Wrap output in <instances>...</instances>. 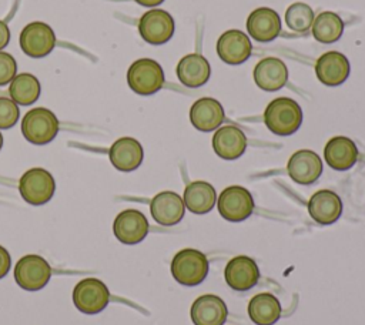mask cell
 Listing matches in <instances>:
<instances>
[{"instance_id": "1", "label": "cell", "mask_w": 365, "mask_h": 325, "mask_svg": "<svg viewBox=\"0 0 365 325\" xmlns=\"http://www.w3.org/2000/svg\"><path fill=\"white\" fill-rule=\"evenodd\" d=\"M267 128L277 135H291L302 124V108L288 97L274 98L264 111Z\"/></svg>"}, {"instance_id": "2", "label": "cell", "mask_w": 365, "mask_h": 325, "mask_svg": "<svg viewBox=\"0 0 365 325\" xmlns=\"http://www.w3.org/2000/svg\"><path fill=\"white\" fill-rule=\"evenodd\" d=\"M207 257L195 248H184L178 251L171 261V274L174 279L187 287L201 284L208 274Z\"/></svg>"}, {"instance_id": "3", "label": "cell", "mask_w": 365, "mask_h": 325, "mask_svg": "<svg viewBox=\"0 0 365 325\" xmlns=\"http://www.w3.org/2000/svg\"><path fill=\"white\" fill-rule=\"evenodd\" d=\"M24 138L36 145H43L54 140L58 133V120L53 111L44 107L29 110L21 121Z\"/></svg>"}, {"instance_id": "4", "label": "cell", "mask_w": 365, "mask_h": 325, "mask_svg": "<svg viewBox=\"0 0 365 325\" xmlns=\"http://www.w3.org/2000/svg\"><path fill=\"white\" fill-rule=\"evenodd\" d=\"M163 67L153 58H140L134 61L127 71L130 88L141 96H150L164 86Z\"/></svg>"}, {"instance_id": "5", "label": "cell", "mask_w": 365, "mask_h": 325, "mask_svg": "<svg viewBox=\"0 0 365 325\" xmlns=\"http://www.w3.org/2000/svg\"><path fill=\"white\" fill-rule=\"evenodd\" d=\"M19 190L26 202L31 205H43L54 195L56 181L47 170L30 168L21 175Z\"/></svg>"}, {"instance_id": "6", "label": "cell", "mask_w": 365, "mask_h": 325, "mask_svg": "<svg viewBox=\"0 0 365 325\" xmlns=\"http://www.w3.org/2000/svg\"><path fill=\"white\" fill-rule=\"evenodd\" d=\"M220 215L231 222L247 220L254 211V198L251 192L241 185H230L220 194L217 200Z\"/></svg>"}, {"instance_id": "7", "label": "cell", "mask_w": 365, "mask_h": 325, "mask_svg": "<svg viewBox=\"0 0 365 325\" xmlns=\"http://www.w3.org/2000/svg\"><path fill=\"white\" fill-rule=\"evenodd\" d=\"M51 277L48 262L34 254L24 255L14 267V279L26 291H38L46 287Z\"/></svg>"}, {"instance_id": "8", "label": "cell", "mask_w": 365, "mask_h": 325, "mask_svg": "<svg viewBox=\"0 0 365 325\" xmlns=\"http://www.w3.org/2000/svg\"><path fill=\"white\" fill-rule=\"evenodd\" d=\"M110 301V292L106 284L96 278L81 279L73 291V302L83 314H98Z\"/></svg>"}, {"instance_id": "9", "label": "cell", "mask_w": 365, "mask_h": 325, "mask_svg": "<svg viewBox=\"0 0 365 325\" xmlns=\"http://www.w3.org/2000/svg\"><path fill=\"white\" fill-rule=\"evenodd\" d=\"M54 46L56 34L53 29L43 21H31L20 33V47L29 57H46L53 51Z\"/></svg>"}, {"instance_id": "10", "label": "cell", "mask_w": 365, "mask_h": 325, "mask_svg": "<svg viewBox=\"0 0 365 325\" xmlns=\"http://www.w3.org/2000/svg\"><path fill=\"white\" fill-rule=\"evenodd\" d=\"M175 30L174 19L171 14L161 9L145 11L138 21V31L144 41L153 46L167 43Z\"/></svg>"}, {"instance_id": "11", "label": "cell", "mask_w": 365, "mask_h": 325, "mask_svg": "<svg viewBox=\"0 0 365 325\" xmlns=\"http://www.w3.org/2000/svg\"><path fill=\"white\" fill-rule=\"evenodd\" d=\"M148 221L141 211L124 210L121 211L114 222L113 232L115 238L125 245H135L141 242L148 234Z\"/></svg>"}, {"instance_id": "12", "label": "cell", "mask_w": 365, "mask_h": 325, "mask_svg": "<svg viewBox=\"0 0 365 325\" xmlns=\"http://www.w3.org/2000/svg\"><path fill=\"white\" fill-rule=\"evenodd\" d=\"M224 278L227 285L234 291H248L257 285L259 279V268L252 258L237 255L225 265Z\"/></svg>"}, {"instance_id": "13", "label": "cell", "mask_w": 365, "mask_h": 325, "mask_svg": "<svg viewBox=\"0 0 365 325\" xmlns=\"http://www.w3.org/2000/svg\"><path fill=\"white\" fill-rule=\"evenodd\" d=\"M252 51V44L245 33L241 30H227L217 41L218 57L231 66L244 63Z\"/></svg>"}, {"instance_id": "14", "label": "cell", "mask_w": 365, "mask_h": 325, "mask_svg": "<svg viewBox=\"0 0 365 325\" xmlns=\"http://www.w3.org/2000/svg\"><path fill=\"white\" fill-rule=\"evenodd\" d=\"M287 170L295 182L309 185L322 174V160L315 151L298 150L289 157Z\"/></svg>"}, {"instance_id": "15", "label": "cell", "mask_w": 365, "mask_h": 325, "mask_svg": "<svg viewBox=\"0 0 365 325\" xmlns=\"http://www.w3.org/2000/svg\"><path fill=\"white\" fill-rule=\"evenodd\" d=\"M150 211L155 222L164 227H171L182 220L185 205L177 192L161 191L151 200Z\"/></svg>"}, {"instance_id": "16", "label": "cell", "mask_w": 365, "mask_h": 325, "mask_svg": "<svg viewBox=\"0 0 365 325\" xmlns=\"http://www.w3.org/2000/svg\"><path fill=\"white\" fill-rule=\"evenodd\" d=\"M190 315L194 325H222L227 321L228 309L222 298L205 294L192 302Z\"/></svg>"}, {"instance_id": "17", "label": "cell", "mask_w": 365, "mask_h": 325, "mask_svg": "<svg viewBox=\"0 0 365 325\" xmlns=\"http://www.w3.org/2000/svg\"><path fill=\"white\" fill-rule=\"evenodd\" d=\"M349 61L339 51H327L315 63L317 78L329 87L342 84L349 76Z\"/></svg>"}, {"instance_id": "18", "label": "cell", "mask_w": 365, "mask_h": 325, "mask_svg": "<svg viewBox=\"0 0 365 325\" xmlns=\"http://www.w3.org/2000/svg\"><path fill=\"white\" fill-rule=\"evenodd\" d=\"M247 31L259 43L272 41L281 31L279 14L269 7L252 10L247 19Z\"/></svg>"}, {"instance_id": "19", "label": "cell", "mask_w": 365, "mask_h": 325, "mask_svg": "<svg viewBox=\"0 0 365 325\" xmlns=\"http://www.w3.org/2000/svg\"><path fill=\"white\" fill-rule=\"evenodd\" d=\"M308 212L315 222L329 225L336 222L341 217L342 201L336 192L331 190H319L309 198Z\"/></svg>"}, {"instance_id": "20", "label": "cell", "mask_w": 365, "mask_h": 325, "mask_svg": "<svg viewBox=\"0 0 365 325\" xmlns=\"http://www.w3.org/2000/svg\"><path fill=\"white\" fill-rule=\"evenodd\" d=\"M224 108L220 101L211 97H202L197 100L190 108L191 124L204 133L218 128L224 121Z\"/></svg>"}, {"instance_id": "21", "label": "cell", "mask_w": 365, "mask_h": 325, "mask_svg": "<svg viewBox=\"0 0 365 325\" xmlns=\"http://www.w3.org/2000/svg\"><path fill=\"white\" fill-rule=\"evenodd\" d=\"M287 80L288 68L277 57L262 58L254 67V81L264 91H277L285 86Z\"/></svg>"}, {"instance_id": "22", "label": "cell", "mask_w": 365, "mask_h": 325, "mask_svg": "<svg viewBox=\"0 0 365 325\" xmlns=\"http://www.w3.org/2000/svg\"><path fill=\"white\" fill-rule=\"evenodd\" d=\"M212 148L215 154L224 160H237L245 153L247 137L241 128L235 125H224L215 131L212 137Z\"/></svg>"}, {"instance_id": "23", "label": "cell", "mask_w": 365, "mask_h": 325, "mask_svg": "<svg viewBox=\"0 0 365 325\" xmlns=\"http://www.w3.org/2000/svg\"><path fill=\"white\" fill-rule=\"evenodd\" d=\"M111 164L120 171H133L138 168L144 158L141 144L131 137H121L113 143L108 151Z\"/></svg>"}, {"instance_id": "24", "label": "cell", "mask_w": 365, "mask_h": 325, "mask_svg": "<svg viewBox=\"0 0 365 325\" xmlns=\"http://www.w3.org/2000/svg\"><path fill=\"white\" fill-rule=\"evenodd\" d=\"M324 158L331 168L336 171H345L356 162L358 148L351 138L345 135H336L325 144Z\"/></svg>"}, {"instance_id": "25", "label": "cell", "mask_w": 365, "mask_h": 325, "mask_svg": "<svg viewBox=\"0 0 365 325\" xmlns=\"http://www.w3.org/2000/svg\"><path fill=\"white\" fill-rule=\"evenodd\" d=\"M178 80L190 87L195 88L205 84L211 76V67L208 60L201 54H187L177 64Z\"/></svg>"}, {"instance_id": "26", "label": "cell", "mask_w": 365, "mask_h": 325, "mask_svg": "<svg viewBox=\"0 0 365 325\" xmlns=\"http://www.w3.org/2000/svg\"><path fill=\"white\" fill-rule=\"evenodd\" d=\"M182 201L188 211L194 214H207L215 205V188L207 181H192L185 187Z\"/></svg>"}, {"instance_id": "27", "label": "cell", "mask_w": 365, "mask_h": 325, "mask_svg": "<svg viewBox=\"0 0 365 325\" xmlns=\"http://www.w3.org/2000/svg\"><path fill=\"white\" fill-rule=\"evenodd\" d=\"M248 315L257 325H274L281 318V304L269 292L257 294L248 304Z\"/></svg>"}, {"instance_id": "28", "label": "cell", "mask_w": 365, "mask_h": 325, "mask_svg": "<svg viewBox=\"0 0 365 325\" xmlns=\"http://www.w3.org/2000/svg\"><path fill=\"white\" fill-rule=\"evenodd\" d=\"M312 36L317 41L329 44L341 38L344 31L342 19L334 11H322L312 21Z\"/></svg>"}, {"instance_id": "29", "label": "cell", "mask_w": 365, "mask_h": 325, "mask_svg": "<svg viewBox=\"0 0 365 325\" xmlns=\"http://www.w3.org/2000/svg\"><path fill=\"white\" fill-rule=\"evenodd\" d=\"M9 93L14 103L30 105L40 96V83L36 76L30 73H21L11 80Z\"/></svg>"}, {"instance_id": "30", "label": "cell", "mask_w": 365, "mask_h": 325, "mask_svg": "<svg viewBox=\"0 0 365 325\" xmlns=\"http://www.w3.org/2000/svg\"><path fill=\"white\" fill-rule=\"evenodd\" d=\"M285 21L292 31L304 33L314 21V10L307 3H292L285 11Z\"/></svg>"}, {"instance_id": "31", "label": "cell", "mask_w": 365, "mask_h": 325, "mask_svg": "<svg viewBox=\"0 0 365 325\" xmlns=\"http://www.w3.org/2000/svg\"><path fill=\"white\" fill-rule=\"evenodd\" d=\"M20 111L17 104L7 97H0V130L13 127L19 120Z\"/></svg>"}, {"instance_id": "32", "label": "cell", "mask_w": 365, "mask_h": 325, "mask_svg": "<svg viewBox=\"0 0 365 325\" xmlns=\"http://www.w3.org/2000/svg\"><path fill=\"white\" fill-rule=\"evenodd\" d=\"M17 64L13 56L9 53L0 51V86L10 83L16 77Z\"/></svg>"}, {"instance_id": "33", "label": "cell", "mask_w": 365, "mask_h": 325, "mask_svg": "<svg viewBox=\"0 0 365 325\" xmlns=\"http://www.w3.org/2000/svg\"><path fill=\"white\" fill-rule=\"evenodd\" d=\"M11 268V258L9 251L0 245V279L7 275Z\"/></svg>"}, {"instance_id": "34", "label": "cell", "mask_w": 365, "mask_h": 325, "mask_svg": "<svg viewBox=\"0 0 365 325\" xmlns=\"http://www.w3.org/2000/svg\"><path fill=\"white\" fill-rule=\"evenodd\" d=\"M10 41V30H9V26L0 20V50L4 48Z\"/></svg>"}, {"instance_id": "35", "label": "cell", "mask_w": 365, "mask_h": 325, "mask_svg": "<svg viewBox=\"0 0 365 325\" xmlns=\"http://www.w3.org/2000/svg\"><path fill=\"white\" fill-rule=\"evenodd\" d=\"M134 1H137L138 4L145 6V7H154V6L161 4L164 0H134Z\"/></svg>"}, {"instance_id": "36", "label": "cell", "mask_w": 365, "mask_h": 325, "mask_svg": "<svg viewBox=\"0 0 365 325\" xmlns=\"http://www.w3.org/2000/svg\"><path fill=\"white\" fill-rule=\"evenodd\" d=\"M1 145H3V135H1V133H0V150H1Z\"/></svg>"}]
</instances>
